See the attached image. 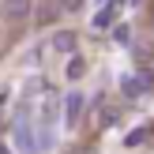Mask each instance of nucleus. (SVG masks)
<instances>
[{"instance_id":"nucleus-1","label":"nucleus","mask_w":154,"mask_h":154,"mask_svg":"<svg viewBox=\"0 0 154 154\" xmlns=\"http://www.w3.org/2000/svg\"><path fill=\"white\" fill-rule=\"evenodd\" d=\"M53 49L57 53H72L75 49V34L72 30H57V34H53Z\"/></svg>"},{"instance_id":"nucleus-2","label":"nucleus","mask_w":154,"mask_h":154,"mask_svg":"<svg viewBox=\"0 0 154 154\" xmlns=\"http://www.w3.org/2000/svg\"><path fill=\"white\" fill-rule=\"evenodd\" d=\"M4 11L11 19H26L30 15V0H4Z\"/></svg>"},{"instance_id":"nucleus-3","label":"nucleus","mask_w":154,"mask_h":154,"mask_svg":"<svg viewBox=\"0 0 154 154\" xmlns=\"http://www.w3.org/2000/svg\"><path fill=\"white\" fill-rule=\"evenodd\" d=\"M64 113H68V120H75L83 113V94L75 90V94H68V102H64Z\"/></svg>"},{"instance_id":"nucleus-4","label":"nucleus","mask_w":154,"mask_h":154,"mask_svg":"<svg viewBox=\"0 0 154 154\" xmlns=\"http://www.w3.org/2000/svg\"><path fill=\"white\" fill-rule=\"evenodd\" d=\"M113 15H117V11H113V8H102V11L94 15V26H98V30H109V23H113Z\"/></svg>"},{"instance_id":"nucleus-5","label":"nucleus","mask_w":154,"mask_h":154,"mask_svg":"<svg viewBox=\"0 0 154 154\" xmlns=\"http://www.w3.org/2000/svg\"><path fill=\"white\" fill-rule=\"evenodd\" d=\"M83 72H87V64H83L79 57H75V60H68V79H83Z\"/></svg>"},{"instance_id":"nucleus-6","label":"nucleus","mask_w":154,"mask_h":154,"mask_svg":"<svg viewBox=\"0 0 154 154\" xmlns=\"http://www.w3.org/2000/svg\"><path fill=\"white\" fill-rule=\"evenodd\" d=\"M143 139H147V128H135V132H128V139H124V143H128V147H139Z\"/></svg>"},{"instance_id":"nucleus-7","label":"nucleus","mask_w":154,"mask_h":154,"mask_svg":"<svg viewBox=\"0 0 154 154\" xmlns=\"http://www.w3.org/2000/svg\"><path fill=\"white\" fill-rule=\"evenodd\" d=\"M60 4H64V8H72V11H75V8H79V0H60Z\"/></svg>"}]
</instances>
